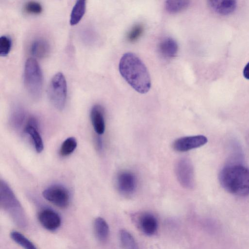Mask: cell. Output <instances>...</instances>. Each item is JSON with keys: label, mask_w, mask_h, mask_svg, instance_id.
I'll return each instance as SVG.
<instances>
[{"label": "cell", "mask_w": 249, "mask_h": 249, "mask_svg": "<svg viewBox=\"0 0 249 249\" xmlns=\"http://www.w3.org/2000/svg\"><path fill=\"white\" fill-rule=\"evenodd\" d=\"M119 70L123 78L138 92L144 94L150 89L151 82L149 72L135 54L129 52L124 53L119 62Z\"/></svg>", "instance_id": "obj_1"}, {"label": "cell", "mask_w": 249, "mask_h": 249, "mask_svg": "<svg viewBox=\"0 0 249 249\" xmlns=\"http://www.w3.org/2000/svg\"><path fill=\"white\" fill-rule=\"evenodd\" d=\"M222 187L235 196L249 195V169L240 163H231L225 165L219 174Z\"/></svg>", "instance_id": "obj_2"}, {"label": "cell", "mask_w": 249, "mask_h": 249, "mask_svg": "<svg viewBox=\"0 0 249 249\" xmlns=\"http://www.w3.org/2000/svg\"><path fill=\"white\" fill-rule=\"evenodd\" d=\"M0 205L18 226H26L27 221L21 205L11 188L2 180L0 181Z\"/></svg>", "instance_id": "obj_3"}, {"label": "cell", "mask_w": 249, "mask_h": 249, "mask_svg": "<svg viewBox=\"0 0 249 249\" xmlns=\"http://www.w3.org/2000/svg\"><path fill=\"white\" fill-rule=\"evenodd\" d=\"M24 82L29 95L34 100H38L42 93L43 78L39 65L33 58H29L26 61Z\"/></svg>", "instance_id": "obj_4"}, {"label": "cell", "mask_w": 249, "mask_h": 249, "mask_svg": "<svg viewBox=\"0 0 249 249\" xmlns=\"http://www.w3.org/2000/svg\"><path fill=\"white\" fill-rule=\"evenodd\" d=\"M48 94L54 107L59 110L63 109L67 95V85L62 73L57 72L52 78L48 87Z\"/></svg>", "instance_id": "obj_5"}, {"label": "cell", "mask_w": 249, "mask_h": 249, "mask_svg": "<svg viewBox=\"0 0 249 249\" xmlns=\"http://www.w3.org/2000/svg\"><path fill=\"white\" fill-rule=\"evenodd\" d=\"M42 195L47 200L60 208H66L70 203L69 192L61 185L55 184L49 186L44 190Z\"/></svg>", "instance_id": "obj_6"}, {"label": "cell", "mask_w": 249, "mask_h": 249, "mask_svg": "<svg viewBox=\"0 0 249 249\" xmlns=\"http://www.w3.org/2000/svg\"><path fill=\"white\" fill-rule=\"evenodd\" d=\"M175 172L180 185L185 188L192 189L194 186V174L191 161L187 158L179 160L175 166Z\"/></svg>", "instance_id": "obj_7"}, {"label": "cell", "mask_w": 249, "mask_h": 249, "mask_svg": "<svg viewBox=\"0 0 249 249\" xmlns=\"http://www.w3.org/2000/svg\"><path fill=\"white\" fill-rule=\"evenodd\" d=\"M203 135H196L181 137L175 140L173 148L177 151L186 152L203 146L207 142Z\"/></svg>", "instance_id": "obj_8"}, {"label": "cell", "mask_w": 249, "mask_h": 249, "mask_svg": "<svg viewBox=\"0 0 249 249\" xmlns=\"http://www.w3.org/2000/svg\"><path fill=\"white\" fill-rule=\"evenodd\" d=\"M117 186L119 191L124 195L133 194L137 188L135 176L129 171H123L117 177Z\"/></svg>", "instance_id": "obj_9"}, {"label": "cell", "mask_w": 249, "mask_h": 249, "mask_svg": "<svg viewBox=\"0 0 249 249\" xmlns=\"http://www.w3.org/2000/svg\"><path fill=\"white\" fill-rule=\"evenodd\" d=\"M38 219L43 227L51 231L57 229L61 223L59 214L50 209H44L40 211L38 215Z\"/></svg>", "instance_id": "obj_10"}, {"label": "cell", "mask_w": 249, "mask_h": 249, "mask_svg": "<svg viewBox=\"0 0 249 249\" xmlns=\"http://www.w3.org/2000/svg\"><path fill=\"white\" fill-rule=\"evenodd\" d=\"M24 131L31 138L36 151L37 153L41 152L44 149L43 142L38 131L37 121L35 118H29Z\"/></svg>", "instance_id": "obj_11"}, {"label": "cell", "mask_w": 249, "mask_h": 249, "mask_svg": "<svg viewBox=\"0 0 249 249\" xmlns=\"http://www.w3.org/2000/svg\"><path fill=\"white\" fill-rule=\"evenodd\" d=\"M208 4L214 13L224 16L232 13L237 7L236 1L233 0H209Z\"/></svg>", "instance_id": "obj_12"}, {"label": "cell", "mask_w": 249, "mask_h": 249, "mask_svg": "<svg viewBox=\"0 0 249 249\" xmlns=\"http://www.w3.org/2000/svg\"><path fill=\"white\" fill-rule=\"evenodd\" d=\"M90 119L93 127L98 135H102L105 130L104 110L102 106L95 105L90 110Z\"/></svg>", "instance_id": "obj_13"}, {"label": "cell", "mask_w": 249, "mask_h": 249, "mask_svg": "<svg viewBox=\"0 0 249 249\" xmlns=\"http://www.w3.org/2000/svg\"><path fill=\"white\" fill-rule=\"evenodd\" d=\"M178 48L177 41L170 37L163 38L158 45L160 53L163 57L167 58L175 56L178 53Z\"/></svg>", "instance_id": "obj_14"}, {"label": "cell", "mask_w": 249, "mask_h": 249, "mask_svg": "<svg viewBox=\"0 0 249 249\" xmlns=\"http://www.w3.org/2000/svg\"><path fill=\"white\" fill-rule=\"evenodd\" d=\"M139 224L142 232L147 235L154 234L157 230V220L151 213H145L141 215L139 218Z\"/></svg>", "instance_id": "obj_15"}, {"label": "cell", "mask_w": 249, "mask_h": 249, "mask_svg": "<svg viewBox=\"0 0 249 249\" xmlns=\"http://www.w3.org/2000/svg\"><path fill=\"white\" fill-rule=\"evenodd\" d=\"M50 51L49 43L45 39L35 40L30 47L31 53L35 57L42 58L46 57Z\"/></svg>", "instance_id": "obj_16"}, {"label": "cell", "mask_w": 249, "mask_h": 249, "mask_svg": "<svg viewBox=\"0 0 249 249\" xmlns=\"http://www.w3.org/2000/svg\"><path fill=\"white\" fill-rule=\"evenodd\" d=\"M96 236L100 241H106L109 235V227L106 221L101 217L96 218L94 222Z\"/></svg>", "instance_id": "obj_17"}, {"label": "cell", "mask_w": 249, "mask_h": 249, "mask_svg": "<svg viewBox=\"0 0 249 249\" xmlns=\"http://www.w3.org/2000/svg\"><path fill=\"white\" fill-rule=\"evenodd\" d=\"M86 10V1L77 0L73 6L70 16V23L71 25L77 24L83 17Z\"/></svg>", "instance_id": "obj_18"}, {"label": "cell", "mask_w": 249, "mask_h": 249, "mask_svg": "<svg viewBox=\"0 0 249 249\" xmlns=\"http://www.w3.org/2000/svg\"><path fill=\"white\" fill-rule=\"evenodd\" d=\"M190 4L188 0H166L164 6L169 13L176 14L187 8Z\"/></svg>", "instance_id": "obj_19"}, {"label": "cell", "mask_w": 249, "mask_h": 249, "mask_svg": "<svg viewBox=\"0 0 249 249\" xmlns=\"http://www.w3.org/2000/svg\"><path fill=\"white\" fill-rule=\"evenodd\" d=\"M25 114L23 108L16 106L13 108L11 115V124L13 127L18 129L21 127L24 122Z\"/></svg>", "instance_id": "obj_20"}, {"label": "cell", "mask_w": 249, "mask_h": 249, "mask_svg": "<svg viewBox=\"0 0 249 249\" xmlns=\"http://www.w3.org/2000/svg\"><path fill=\"white\" fill-rule=\"evenodd\" d=\"M11 238L24 249H37L36 246L24 235L17 231L11 232Z\"/></svg>", "instance_id": "obj_21"}, {"label": "cell", "mask_w": 249, "mask_h": 249, "mask_svg": "<svg viewBox=\"0 0 249 249\" xmlns=\"http://www.w3.org/2000/svg\"><path fill=\"white\" fill-rule=\"evenodd\" d=\"M120 237L124 249H138L133 237L127 231L121 230L120 232Z\"/></svg>", "instance_id": "obj_22"}, {"label": "cell", "mask_w": 249, "mask_h": 249, "mask_svg": "<svg viewBox=\"0 0 249 249\" xmlns=\"http://www.w3.org/2000/svg\"><path fill=\"white\" fill-rule=\"evenodd\" d=\"M77 141L74 137H69L62 143L60 148V154L63 157L71 154L77 146Z\"/></svg>", "instance_id": "obj_23"}, {"label": "cell", "mask_w": 249, "mask_h": 249, "mask_svg": "<svg viewBox=\"0 0 249 249\" xmlns=\"http://www.w3.org/2000/svg\"><path fill=\"white\" fill-rule=\"evenodd\" d=\"M144 31V26L141 23L135 24L127 35V39L129 42H134L138 40Z\"/></svg>", "instance_id": "obj_24"}, {"label": "cell", "mask_w": 249, "mask_h": 249, "mask_svg": "<svg viewBox=\"0 0 249 249\" xmlns=\"http://www.w3.org/2000/svg\"><path fill=\"white\" fill-rule=\"evenodd\" d=\"M23 11L27 14L38 15L42 12V7L36 1H30L24 4Z\"/></svg>", "instance_id": "obj_25"}, {"label": "cell", "mask_w": 249, "mask_h": 249, "mask_svg": "<svg viewBox=\"0 0 249 249\" xmlns=\"http://www.w3.org/2000/svg\"><path fill=\"white\" fill-rule=\"evenodd\" d=\"M11 40L9 37L2 36L0 37V55L1 56L7 55L11 48Z\"/></svg>", "instance_id": "obj_26"}, {"label": "cell", "mask_w": 249, "mask_h": 249, "mask_svg": "<svg viewBox=\"0 0 249 249\" xmlns=\"http://www.w3.org/2000/svg\"><path fill=\"white\" fill-rule=\"evenodd\" d=\"M243 74L246 79L249 80V62L244 67Z\"/></svg>", "instance_id": "obj_27"}, {"label": "cell", "mask_w": 249, "mask_h": 249, "mask_svg": "<svg viewBox=\"0 0 249 249\" xmlns=\"http://www.w3.org/2000/svg\"><path fill=\"white\" fill-rule=\"evenodd\" d=\"M95 142H96V145L97 149L99 150H101L102 148L103 142H102V139L101 138V137L100 136L97 137V138L96 139Z\"/></svg>", "instance_id": "obj_28"}]
</instances>
